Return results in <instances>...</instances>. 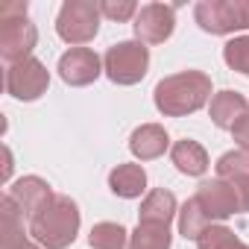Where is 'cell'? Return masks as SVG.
Listing matches in <instances>:
<instances>
[{
    "mask_svg": "<svg viewBox=\"0 0 249 249\" xmlns=\"http://www.w3.org/2000/svg\"><path fill=\"white\" fill-rule=\"evenodd\" d=\"M153 100L164 117H188L211 103V76L202 71H179L156 85Z\"/></svg>",
    "mask_w": 249,
    "mask_h": 249,
    "instance_id": "cell-1",
    "label": "cell"
},
{
    "mask_svg": "<svg viewBox=\"0 0 249 249\" xmlns=\"http://www.w3.org/2000/svg\"><path fill=\"white\" fill-rule=\"evenodd\" d=\"M79 205L65 196V194H56L33 220H30V234L38 246L44 249H68L76 234H79Z\"/></svg>",
    "mask_w": 249,
    "mask_h": 249,
    "instance_id": "cell-2",
    "label": "cell"
},
{
    "mask_svg": "<svg viewBox=\"0 0 249 249\" xmlns=\"http://www.w3.org/2000/svg\"><path fill=\"white\" fill-rule=\"evenodd\" d=\"M38 44V30L27 18V3H9L0 9V56L9 65L33 59Z\"/></svg>",
    "mask_w": 249,
    "mask_h": 249,
    "instance_id": "cell-3",
    "label": "cell"
},
{
    "mask_svg": "<svg viewBox=\"0 0 249 249\" xmlns=\"http://www.w3.org/2000/svg\"><path fill=\"white\" fill-rule=\"evenodd\" d=\"M194 18L202 33L231 36L249 30V0H199Z\"/></svg>",
    "mask_w": 249,
    "mask_h": 249,
    "instance_id": "cell-4",
    "label": "cell"
},
{
    "mask_svg": "<svg viewBox=\"0 0 249 249\" xmlns=\"http://www.w3.org/2000/svg\"><path fill=\"white\" fill-rule=\"evenodd\" d=\"M150 71V50L141 41H117L103 56V73L114 85H138Z\"/></svg>",
    "mask_w": 249,
    "mask_h": 249,
    "instance_id": "cell-5",
    "label": "cell"
},
{
    "mask_svg": "<svg viewBox=\"0 0 249 249\" xmlns=\"http://www.w3.org/2000/svg\"><path fill=\"white\" fill-rule=\"evenodd\" d=\"M100 3L94 0H65L59 15H56V33L62 41L82 47L88 41H94V36L100 33Z\"/></svg>",
    "mask_w": 249,
    "mask_h": 249,
    "instance_id": "cell-6",
    "label": "cell"
},
{
    "mask_svg": "<svg viewBox=\"0 0 249 249\" xmlns=\"http://www.w3.org/2000/svg\"><path fill=\"white\" fill-rule=\"evenodd\" d=\"M50 88V71L41 59H24L18 65H9L6 71V91L21 100V103H33L41 94H47Z\"/></svg>",
    "mask_w": 249,
    "mask_h": 249,
    "instance_id": "cell-7",
    "label": "cell"
},
{
    "mask_svg": "<svg viewBox=\"0 0 249 249\" xmlns=\"http://www.w3.org/2000/svg\"><path fill=\"white\" fill-rule=\"evenodd\" d=\"M132 30H135V41L141 44H164L176 30V6L170 3L141 6L132 21Z\"/></svg>",
    "mask_w": 249,
    "mask_h": 249,
    "instance_id": "cell-8",
    "label": "cell"
},
{
    "mask_svg": "<svg viewBox=\"0 0 249 249\" xmlns=\"http://www.w3.org/2000/svg\"><path fill=\"white\" fill-rule=\"evenodd\" d=\"M194 199L199 202V208L208 214L211 223H223L229 220L231 214H240V202H237V194L234 188L226 182V179H208V182H199Z\"/></svg>",
    "mask_w": 249,
    "mask_h": 249,
    "instance_id": "cell-9",
    "label": "cell"
},
{
    "mask_svg": "<svg viewBox=\"0 0 249 249\" xmlns=\"http://www.w3.org/2000/svg\"><path fill=\"white\" fill-rule=\"evenodd\" d=\"M100 73H103V59L91 47H71L59 59V76L68 85H73V88H82V85L97 82Z\"/></svg>",
    "mask_w": 249,
    "mask_h": 249,
    "instance_id": "cell-10",
    "label": "cell"
},
{
    "mask_svg": "<svg viewBox=\"0 0 249 249\" xmlns=\"http://www.w3.org/2000/svg\"><path fill=\"white\" fill-rule=\"evenodd\" d=\"M9 196H12V202L21 208L24 220H33L56 194L50 191V185H47L41 176H24V179H18V182L9 188Z\"/></svg>",
    "mask_w": 249,
    "mask_h": 249,
    "instance_id": "cell-11",
    "label": "cell"
},
{
    "mask_svg": "<svg viewBox=\"0 0 249 249\" xmlns=\"http://www.w3.org/2000/svg\"><path fill=\"white\" fill-rule=\"evenodd\" d=\"M208 114H211V120H214V126L231 132L237 123L249 114V103H246L243 94L226 88V91H217V94L211 97V103H208Z\"/></svg>",
    "mask_w": 249,
    "mask_h": 249,
    "instance_id": "cell-12",
    "label": "cell"
},
{
    "mask_svg": "<svg viewBox=\"0 0 249 249\" xmlns=\"http://www.w3.org/2000/svg\"><path fill=\"white\" fill-rule=\"evenodd\" d=\"M170 147V135L159 123H141V126L129 135V150L138 161H153L161 159Z\"/></svg>",
    "mask_w": 249,
    "mask_h": 249,
    "instance_id": "cell-13",
    "label": "cell"
},
{
    "mask_svg": "<svg viewBox=\"0 0 249 249\" xmlns=\"http://www.w3.org/2000/svg\"><path fill=\"white\" fill-rule=\"evenodd\" d=\"M108 188L114 196L120 199H138L144 191H147V170L141 164H132V161H123L117 164L111 173H108Z\"/></svg>",
    "mask_w": 249,
    "mask_h": 249,
    "instance_id": "cell-14",
    "label": "cell"
},
{
    "mask_svg": "<svg viewBox=\"0 0 249 249\" xmlns=\"http://www.w3.org/2000/svg\"><path fill=\"white\" fill-rule=\"evenodd\" d=\"M173 217H179V202L173 196V191L167 188H156L144 196L141 211H138V223H159V226H170Z\"/></svg>",
    "mask_w": 249,
    "mask_h": 249,
    "instance_id": "cell-15",
    "label": "cell"
},
{
    "mask_svg": "<svg viewBox=\"0 0 249 249\" xmlns=\"http://www.w3.org/2000/svg\"><path fill=\"white\" fill-rule=\"evenodd\" d=\"M170 159H173L176 170L185 173V176H202V173L208 170V164H211L205 147H202L199 141H191V138L176 141V144L170 147Z\"/></svg>",
    "mask_w": 249,
    "mask_h": 249,
    "instance_id": "cell-16",
    "label": "cell"
},
{
    "mask_svg": "<svg viewBox=\"0 0 249 249\" xmlns=\"http://www.w3.org/2000/svg\"><path fill=\"white\" fill-rule=\"evenodd\" d=\"M170 226L159 223H138V229L129 234V249H170Z\"/></svg>",
    "mask_w": 249,
    "mask_h": 249,
    "instance_id": "cell-17",
    "label": "cell"
},
{
    "mask_svg": "<svg viewBox=\"0 0 249 249\" xmlns=\"http://www.w3.org/2000/svg\"><path fill=\"white\" fill-rule=\"evenodd\" d=\"M91 249H129V231L120 223H97L88 234Z\"/></svg>",
    "mask_w": 249,
    "mask_h": 249,
    "instance_id": "cell-18",
    "label": "cell"
},
{
    "mask_svg": "<svg viewBox=\"0 0 249 249\" xmlns=\"http://www.w3.org/2000/svg\"><path fill=\"white\" fill-rule=\"evenodd\" d=\"M208 226H211L208 214H205V211L199 208V202L191 196V199L179 208V234L188 237V240H199V234H202Z\"/></svg>",
    "mask_w": 249,
    "mask_h": 249,
    "instance_id": "cell-19",
    "label": "cell"
},
{
    "mask_svg": "<svg viewBox=\"0 0 249 249\" xmlns=\"http://www.w3.org/2000/svg\"><path fill=\"white\" fill-rule=\"evenodd\" d=\"M196 249H249L229 226H223V223H211L202 234H199V240H196Z\"/></svg>",
    "mask_w": 249,
    "mask_h": 249,
    "instance_id": "cell-20",
    "label": "cell"
},
{
    "mask_svg": "<svg viewBox=\"0 0 249 249\" xmlns=\"http://www.w3.org/2000/svg\"><path fill=\"white\" fill-rule=\"evenodd\" d=\"M217 179H237V176H249V153L243 150H229L217 159L214 164Z\"/></svg>",
    "mask_w": 249,
    "mask_h": 249,
    "instance_id": "cell-21",
    "label": "cell"
},
{
    "mask_svg": "<svg viewBox=\"0 0 249 249\" xmlns=\"http://www.w3.org/2000/svg\"><path fill=\"white\" fill-rule=\"evenodd\" d=\"M223 62H226L231 71L249 76V36H237V38L226 41V47H223Z\"/></svg>",
    "mask_w": 249,
    "mask_h": 249,
    "instance_id": "cell-22",
    "label": "cell"
},
{
    "mask_svg": "<svg viewBox=\"0 0 249 249\" xmlns=\"http://www.w3.org/2000/svg\"><path fill=\"white\" fill-rule=\"evenodd\" d=\"M138 3L135 0H100V12H103V18H108V21H135V15H138Z\"/></svg>",
    "mask_w": 249,
    "mask_h": 249,
    "instance_id": "cell-23",
    "label": "cell"
},
{
    "mask_svg": "<svg viewBox=\"0 0 249 249\" xmlns=\"http://www.w3.org/2000/svg\"><path fill=\"white\" fill-rule=\"evenodd\" d=\"M231 138H234V144H237V150H243V153H249V114L237 123V126L231 129Z\"/></svg>",
    "mask_w": 249,
    "mask_h": 249,
    "instance_id": "cell-24",
    "label": "cell"
},
{
    "mask_svg": "<svg viewBox=\"0 0 249 249\" xmlns=\"http://www.w3.org/2000/svg\"><path fill=\"white\" fill-rule=\"evenodd\" d=\"M3 249H44V246H38L27 234H15V237H3Z\"/></svg>",
    "mask_w": 249,
    "mask_h": 249,
    "instance_id": "cell-25",
    "label": "cell"
},
{
    "mask_svg": "<svg viewBox=\"0 0 249 249\" xmlns=\"http://www.w3.org/2000/svg\"><path fill=\"white\" fill-rule=\"evenodd\" d=\"M9 176H12V153L3 144V182H9Z\"/></svg>",
    "mask_w": 249,
    "mask_h": 249,
    "instance_id": "cell-26",
    "label": "cell"
}]
</instances>
